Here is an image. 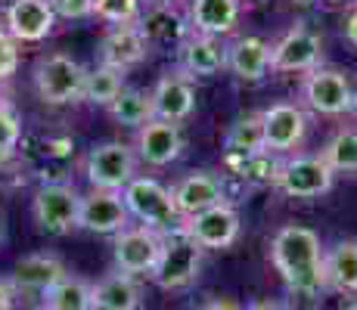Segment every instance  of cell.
Returning <instances> with one entry per match:
<instances>
[{
	"label": "cell",
	"mask_w": 357,
	"mask_h": 310,
	"mask_svg": "<svg viewBox=\"0 0 357 310\" xmlns=\"http://www.w3.org/2000/svg\"><path fill=\"white\" fill-rule=\"evenodd\" d=\"M271 261L289 292L314 298V295H320L326 288L320 236L314 230H307V226L298 224L280 226L271 242Z\"/></svg>",
	"instance_id": "obj_1"
},
{
	"label": "cell",
	"mask_w": 357,
	"mask_h": 310,
	"mask_svg": "<svg viewBox=\"0 0 357 310\" xmlns=\"http://www.w3.org/2000/svg\"><path fill=\"white\" fill-rule=\"evenodd\" d=\"M121 199H125L128 215L140 220V226H146V230L159 233V236L183 230V217L171 199V189H165L153 177H134L121 189Z\"/></svg>",
	"instance_id": "obj_2"
},
{
	"label": "cell",
	"mask_w": 357,
	"mask_h": 310,
	"mask_svg": "<svg viewBox=\"0 0 357 310\" xmlns=\"http://www.w3.org/2000/svg\"><path fill=\"white\" fill-rule=\"evenodd\" d=\"M87 68L66 53H50L34 65V91L47 106H75L84 100Z\"/></svg>",
	"instance_id": "obj_3"
},
{
	"label": "cell",
	"mask_w": 357,
	"mask_h": 310,
	"mask_svg": "<svg viewBox=\"0 0 357 310\" xmlns=\"http://www.w3.org/2000/svg\"><path fill=\"white\" fill-rule=\"evenodd\" d=\"M202 270V248L187 233H171L162 242V258L153 270V282L165 292H181L193 286Z\"/></svg>",
	"instance_id": "obj_4"
},
{
	"label": "cell",
	"mask_w": 357,
	"mask_h": 310,
	"mask_svg": "<svg viewBox=\"0 0 357 310\" xmlns=\"http://www.w3.org/2000/svg\"><path fill=\"white\" fill-rule=\"evenodd\" d=\"M84 174L93 189L121 192L137 177V155L128 143H119V140L100 143L84 158Z\"/></svg>",
	"instance_id": "obj_5"
},
{
	"label": "cell",
	"mask_w": 357,
	"mask_h": 310,
	"mask_svg": "<svg viewBox=\"0 0 357 310\" xmlns=\"http://www.w3.org/2000/svg\"><path fill=\"white\" fill-rule=\"evenodd\" d=\"M333 171L320 155H292L277 164L273 186L289 199H317L333 189Z\"/></svg>",
	"instance_id": "obj_6"
},
{
	"label": "cell",
	"mask_w": 357,
	"mask_h": 310,
	"mask_svg": "<svg viewBox=\"0 0 357 310\" xmlns=\"http://www.w3.org/2000/svg\"><path fill=\"white\" fill-rule=\"evenodd\" d=\"M31 215H34V224L44 233H50V236H66L72 226H78L81 196L75 192V186H66V183L40 186V189L34 192Z\"/></svg>",
	"instance_id": "obj_7"
},
{
	"label": "cell",
	"mask_w": 357,
	"mask_h": 310,
	"mask_svg": "<svg viewBox=\"0 0 357 310\" xmlns=\"http://www.w3.org/2000/svg\"><path fill=\"white\" fill-rule=\"evenodd\" d=\"M162 242L165 236L146 230V226H128L115 236L112 245V258H115V270L128 273V277H153L155 264L162 258Z\"/></svg>",
	"instance_id": "obj_8"
},
{
	"label": "cell",
	"mask_w": 357,
	"mask_h": 310,
	"mask_svg": "<svg viewBox=\"0 0 357 310\" xmlns=\"http://www.w3.org/2000/svg\"><path fill=\"white\" fill-rule=\"evenodd\" d=\"M301 100L320 115H345L351 112L354 91L345 75L335 68H314L301 81Z\"/></svg>",
	"instance_id": "obj_9"
},
{
	"label": "cell",
	"mask_w": 357,
	"mask_h": 310,
	"mask_svg": "<svg viewBox=\"0 0 357 310\" xmlns=\"http://www.w3.org/2000/svg\"><path fill=\"white\" fill-rule=\"evenodd\" d=\"M324 40L307 25H295L271 47V72H314L320 68Z\"/></svg>",
	"instance_id": "obj_10"
},
{
	"label": "cell",
	"mask_w": 357,
	"mask_h": 310,
	"mask_svg": "<svg viewBox=\"0 0 357 310\" xmlns=\"http://www.w3.org/2000/svg\"><path fill=\"white\" fill-rule=\"evenodd\" d=\"M261 127H264V153H295L307 134V115L292 102H277V106L261 112Z\"/></svg>",
	"instance_id": "obj_11"
},
{
	"label": "cell",
	"mask_w": 357,
	"mask_h": 310,
	"mask_svg": "<svg viewBox=\"0 0 357 310\" xmlns=\"http://www.w3.org/2000/svg\"><path fill=\"white\" fill-rule=\"evenodd\" d=\"M183 233H187L202 251L205 248L221 251V248H230L239 239V215L227 202L215 205V208L202 211V215L183 220Z\"/></svg>",
	"instance_id": "obj_12"
},
{
	"label": "cell",
	"mask_w": 357,
	"mask_h": 310,
	"mask_svg": "<svg viewBox=\"0 0 357 310\" xmlns=\"http://www.w3.org/2000/svg\"><path fill=\"white\" fill-rule=\"evenodd\" d=\"M128 208L121 192H106V189H91L87 196H81V215L78 226L91 233H102V236H119L121 230H128Z\"/></svg>",
	"instance_id": "obj_13"
},
{
	"label": "cell",
	"mask_w": 357,
	"mask_h": 310,
	"mask_svg": "<svg viewBox=\"0 0 357 310\" xmlns=\"http://www.w3.org/2000/svg\"><path fill=\"white\" fill-rule=\"evenodd\" d=\"M171 199H174L181 217H196L202 211L215 208V205H224V183L218 174L211 171H193V174L181 177L171 189Z\"/></svg>",
	"instance_id": "obj_14"
},
{
	"label": "cell",
	"mask_w": 357,
	"mask_h": 310,
	"mask_svg": "<svg viewBox=\"0 0 357 310\" xmlns=\"http://www.w3.org/2000/svg\"><path fill=\"white\" fill-rule=\"evenodd\" d=\"M56 25L50 0H13L6 6V34L16 44H38Z\"/></svg>",
	"instance_id": "obj_15"
},
{
	"label": "cell",
	"mask_w": 357,
	"mask_h": 310,
	"mask_svg": "<svg viewBox=\"0 0 357 310\" xmlns=\"http://www.w3.org/2000/svg\"><path fill=\"white\" fill-rule=\"evenodd\" d=\"M149 100H153V118H162L171 124L187 121L196 109L193 81L183 72H168L165 78H159L155 91L149 93Z\"/></svg>",
	"instance_id": "obj_16"
},
{
	"label": "cell",
	"mask_w": 357,
	"mask_h": 310,
	"mask_svg": "<svg viewBox=\"0 0 357 310\" xmlns=\"http://www.w3.org/2000/svg\"><path fill=\"white\" fill-rule=\"evenodd\" d=\"M149 53V40L143 38L140 25H112L100 40V65L109 68H134L146 59Z\"/></svg>",
	"instance_id": "obj_17"
},
{
	"label": "cell",
	"mask_w": 357,
	"mask_h": 310,
	"mask_svg": "<svg viewBox=\"0 0 357 310\" xmlns=\"http://www.w3.org/2000/svg\"><path fill=\"white\" fill-rule=\"evenodd\" d=\"M183 149V134L177 124L153 118L143 127H137V155L153 168H165L171 164Z\"/></svg>",
	"instance_id": "obj_18"
},
{
	"label": "cell",
	"mask_w": 357,
	"mask_h": 310,
	"mask_svg": "<svg viewBox=\"0 0 357 310\" xmlns=\"http://www.w3.org/2000/svg\"><path fill=\"white\" fill-rule=\"evenodd\" d=\"M66 277V264L56 258V254H29L16 264L10 277V286L25 295H40L44 298L59 279Z\"/></svg>",
	"instance_id": "obj_19"
},
{
	"label": "cell",
	"mask_w": 357,
	"mask_h": 310,
	"mask_svg": "<svg viewBox=\"0 0 357 310\" xmlns=\"http://www.w3.org/2000/svg\"><path fill=\"white\" fill-rule=\"evenodd\" d=\"M177 59H181V72L187 78L218 75L221 68H227V47L218 38H208V34H187Z\"/></svg>",
	"instance_id": "obj_20"
},
{
	"label": "cell",
	"mask_w": 357,
	"mask_h": 310,
	"mask_svg": "<svg viewBox=\"0 0 357 310\" xmlns=\"http://www.w3.org/2000/svg\"><path fill=\"white\" fill-rule=\"evenodd\" d=\"M227 68L239 81H261L271 72V44L264 38H239L227 47Z\"/></svg>",
	"instance_id": "obj_21"
},
{
	"label": "cell",
	"mask_w": 357,
	"mask_h": 310,
	"mask_svg": "<svg viewBox=\"0 0 357 310\" xmlns=\"http://www.w3.org/2000/svg\"><path fill=\"white\" fill-rule=\"evenodd\" d=\"M239 22V0H193L190 6V29L193 34L221 38Z\"/></svg>",
	"instance_id": "obj_22"
},
{
	"label": "cell",
	"mask_w": 357,
	"mask_h": 310,
	"mask_svg": "<svg viewBox=\"0 0 357 310\" xmlns=\"http://www.w3.org/2000/svg\"><path fill=\"white\" fill-rule=\"evenodd\" d=\"M143 288L137 277L128 273H109L93 286V310H140Z\"/></svg>",
	"instance_id": "obj_23"
},
{
	"label": "cell",
	"mask_w": 357,
	"mask_h": 310,
	"mask_svg": "<svg viewBox=\"0 0 357 310\" xmlns=\"http://www.w3.org/2000/svg\"><path fill=\"white\" fill-rule=\"evenodd\" d=\"M326 288L342 295H357V239H342L324 251Z\"/></svg>",
	"instance_id": "obj_24"
},
{
	"label": "cell",
	"mask_w": 357,
	"mask_h": 310,
	"mask_svg": "<svg viewBox=\"0 0 357 310\" xmlns=\"http://www.w3.org/2000/svg\"><path fill=\"white\" fill-rule=\"evenodd\" d=\"M40 310H93V286L66 273V277L40 298Z\"/></svg>",
	"instance_id": "obj_25"
},
{
	"label": "cell",
	"mask_w": 357,
	"mask_h": 310,
	"mask_svg": "<svg viewBox=\"0 0 357 310\" xmlns=\"http://www.w3.org/2000/svg\"><path fill=\"white\" fill-rule=\"evenodd\" d=\"M233 158H255L264 155V127H261V112H249L227 130L224 137Z\"/></svg>",
	"instance_id": "obj_26"
},
{
	"label": "cell",
	"mask_w": 357,
	"mask_h": 310,
	"mask_svg": "<svg viewBox=\"0 0 357 310\" xmlns=\"http://www.w3.org/2000/svg\"><path fill=\"white\" fill-rule=\"evenodd\" d=\"M137 25H140L143 38H146L149 44H153V40H162V44H168V40H181L183 44V38H187V25H183L181 13L171 10V3L168 6H153L143 19H137Z\"/></svg>",
	"instance_id": "obj_27"
},
{
	"label": "cell",
	"mask_w": 357,
	"mask_h": 310,
	"mask_svg": "<svg viewBox=\"0 0 357 310\" xmlns=\"http://www.w3.org/2000/svg\"><path fill=\"white\" fill-rule=\"evenodd\" d=\"M115 124H125V127H143L146 121H153V100L149 93L137 91V87H125L109 106Z\"/></svg>",
	"instance_id": "obj_28"
},
{
	"label": "cell",
	"mask_w": 357,
	"mask_h": 310,
	"mask_svg": "<svg viewBox=\"0 0 357 310\" xmlns=\"http://www.w3.org/2000/svg\"><path fill=\"white\" fill-rule=\"evenodd\" d=\"M320 158L333 174H357V127H342L324 146Z\"/></svg>",
	"instance_id": "obj_29"
},
{
	"label": "cell",
	"mask_w": 357,
	"mask_h": 310,
	"mask_svg": "<svg viewBox=\"0 0 357 310\" xmlns=\"http://www.w3.org/2000/svg\"><path fill=\"white\" fill-rule=\"evenodd\" d=\"M125 91V72L109 65H97L93 72H87L84 81V100L93 106H112V100Z\"/></svg>",
	"instance_id": "obj_30"
},
{
	"label": "cell",
	"mask_w": 357,
	"mask_h": 310,
	"mask_svg": "<svg viewBox=\"0 0 357 310\" xmlns=\"http://www.w3.org/2000/svg\"><path fill=\"white\" fill-rule=\"evenodd\" d=\"M93 16L109 25H134L140 19V0H93Z\"/></svg>",
	"instance_id": "obj_31"
},
{
	"label": "cell",
	"mask_w": 357,
	"mask_h": 310,
	"mask_svg": "<svg viewBox=\"0 0 357 310\" xmlns=\"http://www.w3.org/2000/svg\"><path fill=\"white\" fill-rule=\"evenodd\" d=\"M19 68V44L6 31H0V81L13 78Z\"/></svg>",
	"instance_id": "obj_32"
},
{
	"label": "cell",
	"mask_w": 357,
	"mask_h": 310,
	"mask_svg": "<svg viewBox=\"0 0 357 310\" xmlns=\"http://www.w3.org/2000/svg\"><path fill=\"white\" fill-rule=\"evenodd\" d=\"M50 10L59 19H87L93 16V0H50Z\"/></svg>",
	"instance_id": "obj_33"
},
{
	"label": "cell",
	"mask_w": 357,
	"mask_h": 310,
	"mask_svg": "<svg viewBox=\"0 0 357 310\" xmlns=\"http://www.w3.org/2000/svg\"><path fill=\"white\" fill-rule=\"evenodd\" d=\"M19 134H22V127H19L16 112H13V109H6V106H0V146L16 149Z\"/></svg>",
	"instance_id": "obj_34"
},
{
	"label": "cell",
	"mask_w": 357,
	"mask_h": 310,
	"mask_svg": "<svg viewBox=\"0 0 357 310\" xmlns=\"http://www.w3.org/2000/svg\"><path fill=\"white\" fill-rule=\"evenodd\" d=\"M0 310H16V288L10 279H0Z\"/></svg>",
	"instance_id": "obj_35"
},
{
	"label": "cell",
	"mask_w": 357,
	"mask_h": 310,
	"mask_svg": "<svg viewBox=\"0 0 357 310\" xmlns=\"http://www.w3.org/2000/svg\"><path fill=\"white\" fill-rule=\"evenodd\" d=\"M193 310H243L236 304V301L230 298H211V301H202V304H196Z\"/></svg>",
	"instance_id": "obj_36"
},
{
	"label": "cell",
	"mask_w": 357,
	"mask_h": 310,
	"mask_svg": "<svg viewBox=\"0 0 357 310\" xmlns=\"http://www.w3.org/2000/svg\"><path fill=\"white\" fill-rule=\"evenodd\" d=\"M243 310H289V304L286 301H277V298H261V301H252L249 307Z\"/></svg>",
	"instance_id": "obj_37"
},
{
	"label": "cell",
	"mask_w": 357,
	"mask_h": 310,
	"mask_svg": "<svg viewBox=\"0 0 357 310\" xmlns=\"http://www.w3.org/2000/svg\"><path fill=\"white\" fill-rule=\"evenodd\" d=\"M345 38L357 47V6H354L351 13H348V19H345Z\"/></svg>",
	"instance_id": "obj_38"
},
{
	"label": "cell",
	"mask_w": 357,
	"mask_h": 310,
	"mask_svg": "<svg viewBox=\"0 0 357 310\" xmlns=\"http://www.w3.org/2000/svg\"><path fill=\"white\" fill-rule=\"evenodd\" d=\"M13 155H16V149H6V146H0V168H6V164L13 162Z\"/></svg>",
	"instance_id": "obj_39"
},
{
	"label": "cell",
	"mask_w": 357,
	"mask_h": 310,
	"mask_svg": "<svg viewBox=\"0 0 357 310\" xmlns=\"http://www.w3.org/2000/svg\"><path fill=\"white\" fill-rule=\"evenodd\" d=\"M153 6H168V3H174V0H149Z\"/></svg>",
	"instance_id": "obj_40"
},
{
	"label": "cell",
	"mask_w": 357,
	"mask_h": 310,
	"mask_svg": "<svg viewBox=\"0 0 357 310\" xmlns=\"http://www.w3.org/2000/svg\"><path fill=\"white\" fill-rule=\"evenodd\" d=\"M295 3H301V6H311V3H314V0H295Z\"/></svg>",
	"instance_id": "obj_41"
},
{
	"label": "cell",
	"mask_w": 357,
	"mask_h": 310,
	"mask_svg": "<svg viewBox=\"0 0 357 310\" xmlns=\"http://www.w3.org/2000/svg\"><path fill=\"white\" fill-rule=\"evenodd\" d=\"M324 3H348V0H324Z\"/></svg>",
	"instance_id": "obj_42"
},
{
	"label": "cell",
	"mask_w": 357,
	"mask_h": 310,
	"mask_svg": "<svg viewBox=\"0 0 357 310\" xmlns=\"http://www.w3.org/2000/svg\"><path fill=\"white\" fill-rule=\"evenodd\" d=\"M345 310H357V301H351V304H348Z\"/></svg>",
	"instance_id": "obj_43"
},
{
	"label": "cell",
	"mask_w": 357,
	"mask_h": 310,
	"mask_svg": "<svg viewBox=\"0 0 357 310\" xmlns=\"http://www.w3.org/2000/svg\"><path fill=\"white\" fill-rule=\"evenodd\" d=\"M351 109H354V112H357V96H354V102H351Z\"/></svg>",
	"instance_id": "obj_44"
},
{
	"label": "cell",
	"mask_w": 357,
	"mask_h": 310,
	"mask_svg": "<svg viewBox=\"0 0 357 310\" xmlns=\"http://www.w3.org/2000/svg\"><path fill=\"white\" fill-rule=\"evenodd\" d=\"M0 3H13V0H0Z\"/></svg>",
	"instance_id": "obj_45"
},
{
	"label": "cell",
	"mask_w": 357,
	"mask_h": 310,
	"mask_svg": "<svg viewBox=\"0 0 357 310\" xmlns=\"http://www.w3.org/2000/svg\"><path fill=\"white\" fill-rule=\"evenodd\" d=\"M0 236H3V224H0Z\"/></svg>",
	"instance_id": "obj_46"
}]
</instances>
